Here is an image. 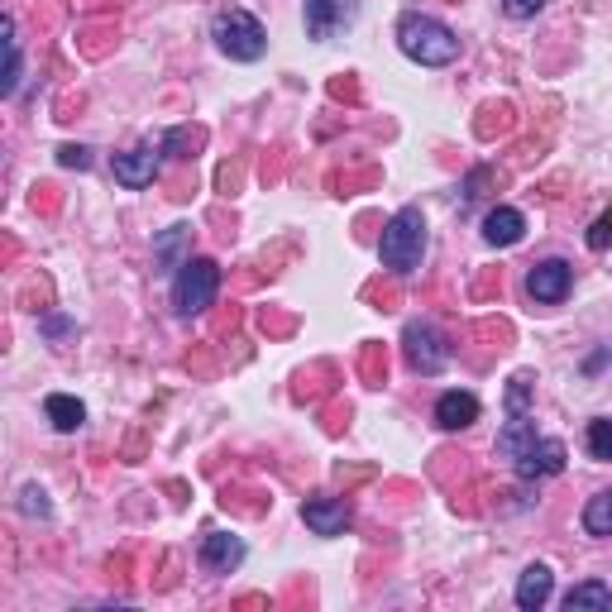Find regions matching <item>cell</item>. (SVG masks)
<instances>
[{"label":"cell","mask_w":612,"mask_h":612,"mask_svg":"<svg viewBox=\"0 0 612 612\" xmlns=\"http://www.w3.org/2000/svg\"><path fill=\"white\" fill-rule=\"evenodd\" d=\"M398 48L422 67H446V63L460 58V39H454V29L446 20H436V15H422V10H407V15L398 20Z\"/></svg>","instance_id":"6da1fadb"},{"label":"cell","mask_w":612,"mask_h":612,"mask_svg":"<svg viewBox=\"0 0 612 612\" xmlns=\"http://www.w3.org/2000/svg\"><path fill=\"white\" fill-rule=\"evenodd\" d=\"M422 254H426V215L416 207H402L388 225H383L378 259H383V268L388 273L407 278V273L422 268Z\"/></svg>","instance_id":"7a4b0ae2"},{"label":"cell","mask_w":612,"mask_h":612,"mask_svg":"<svg viewBox=\"0 0 612 612\" xmlns=\"http://www.w3.org/2000/svg\"><path fill=\"white\" fill-rule=\"evenodd\" d=\"M211 39L221 43L225 58H235V63H259L263 48H268V29L259 24V15H249V10H221V15L211 20Z\"/></svg>","instance_id":"3957f363"},{"label":"cell","mask_w":612,"mask_h":612,"mask_svg":"<svg viewBox=\"0 0 612 612\" xmlns=\"http://www.w3.org/2000/svg\"><path fill=\"white\" fill-rule=\"evenodd\" d=\"M215 292H221V268H215V259H187L183 268H177L173 278V311L177 316H201Z\"/></svg>","instance_id":"277c9868"},{"label":"cell","mask_w":612,"mask_h":612,"mask_svg":"<svg viewBox=\"0 0 612 612\" xmlns=\"http://www.w3.org/2000/svg\"><path fill=\"white\" fill-rule=\"evenodd\" d=\"M402 350H407V364H412L416 374H426V378H436L440 369H446V359H450L446 335L430 326V321H412V326L402 330Z\"/></svg>","instance_id":"5b68a950"},{"label":"cell","mask_w":612,"mask_h":612,"mask_svg":"<svg viewBox=\"0 0 612 612\" xmlns=\"http://www.w3.org/2000/svg\"><path fill=\"white\" fill-rule=\"evenodd\" d=\"M111 173H115V183L129 191L153 187V177L163 173V143H139V149H129V153H115Z\"/></svg>","instance_id":"8992f818"},{"label":"cell","mask_w":612,"mask_h":612,"mask_svg":"<svg viewBox=\"0 0 612 612\" xmlns=\"http://www.w3.org/2000/svg\"><path fill=\"white\" fill-rule=\"evenodd\" d=\"M354 15H359V0H307V10H302L307 39L326 43L345 29V24H354Z\"/></svg>","instance_id":"52a82bcc"},{"label":"cell","mask_w":612,"mask_h":612,"mask_svg":"<svg viewBox=\"0 0 612 612\" xmlns=\"http://www.w3.org/2000/svg\"><path fill=\"white\" fill-rule=\"evenodd\" d=\"M570 283H574V268L565 259H541L532 273H526V292H532V302H541V307H560V302H565Z\"/></svg>","instance_id":"ba28073f"},{"label":"cell","mask_w":612,"mask_h":612,"mask_svg":"<svg viewBox=\"0 0 612 612\" xmlns=\"http://www.w3.org/2000/svg\"><path fill=\"white\" fill-rule=\"evenodd\" d=\"M565 440H555V436H536L532 446H526V454L512 470H517L522 478H555V474H565Z\"/></svg>","instance_id":"9c48e42d"},{"label":"cell","mask_w":612,"mask_h":612,"mask_svg":"<svg viewBox=\"0 0 612 612\" xmlns=\"http://www.w3.org/2000/svg\"><path fill=\"white\" fill-rule=\"evenodd\" d=\"M302 522L316 536H345L354 526V512L345 498H307L302 502Z\"/></svg>","instance_id":"30bf717a"},{"label":"cell","mask_w":612,"mask_h":612,"mask_svg":"<svg viewBox=\"0 0 612 612\" xmlns=\"http://www.w3.org/2000/svg\"><path fill=\"white\" fill-rule=\"evenodd\" d=\"M245 565V541L230 532H207L201 536V570L207 574H235Z\"/></svg>","instance_id":"8fae6325"},{"label":"cell","mask_w":612,"mask_h":612,"mask_svg":"<svg viewBox=\"0 0 612 612\" xmlns=\"http://www.w3.org/2000/svg\"><path fill=\"white\" fill-rule=\"evenodd\" d=\"M522 235H526V215L517 207H494L484 215V239L494 249H512Z\"/></svg>","instance_id":"7c38bea8"},{"label":"cell","mask_w":612,"mask_h":612,"mask_svg":"<svg viewBox=\"0 0 612 612\" xmlns=\"http://www.w3.org/2000/svg\"><path fill=\"white\" fill-rule=\"evenodd\" d=\"M478 422V398L474 392H440V402H436V426L440 430H464V426H474Z\"/></svg>","instance_id":"4fadbf2b"},{"label":"cell","mask_w":612,"mask_h":612,"mask_svg":"<svg viewBox=\"0 0 612 612\" xmlns=\"http://www.w3.org/2000/svg\"><path fill=\"white\" fill-rule=\"evenodd\" d=\"M550 594H555V574H550V565H526L522 579H517V608L536 612V608L550 603Z\"/></svg>","instance_id":"5bb4252c"},{"label":"cell","mask_w":612,"mask_h":612,"mask_svg":"<svg viewBox=\"0 0 612 612\" xmlns=\"http://www.w3.org/2000/svg\"><path fill=\"white\" fill-rule=\"evenodd\" d=\"M532 440H536L532 416H508V426L498 430V454H502V460L517 464L522 454H526V446H532Z\"/></svg>","instance_id":"9a60e30c"},{"label":"cell","mask_w":612,"mask_h":612,"mask_svg":"<svg viewBox=\"0 0 612 612\" xmlns=\"http://www.w3.org/2000/svg\"><path fill=\"white\" fill-rule=\"evenodd\" d=\"M43 416L58 430H82V426H87V407H82L77 398H67V392H48V398H43Z\"/></svg>","instance_id":"2e32d148"},{"label":"cell","mask_w":612,"mask_h":612,"mask_svg":"<svg viewBox=\"0 0 612 612\" xmlns=\"http://www.w3.org/2000/svg\"><path fill=\"white\" fill-rule=\"evenodd\" d=\"M565 608L570 612H579V608H598V612H603V608H612V589L603 579H584V584H574V589L565 594Z\"/></svg>","instance_id":"e0dca14e"},{"label":"cell","mask_w":612,"mask_h":612,"mask_svg":"<svg viewBox=\"0 0 612 612\" xmlns=\"http://www.w3.org/2000/svg\"><path fill=\"white\" fill-rule=\"evenodd\" d=\"M584 532L589 536H612V488L594 494L584 502Z\"/></svg>","instance_id":"ac0fdd59"},{"label":"cell","mask_w":612,"mask_h":612,"mask_svg":"<svg viewBox=\"0 0 612 612\" xmlns=\"http://www.w3.org/2000/svg\"><path fill=\"white\" fill-rule=\"evenodd\" d=\"M187 230H191V225H173V230L159 239V249H153V263H159V268H183V263H187V259H177V249H183Z\"/></svg>","instance_id":"d6986e66"},{"label":"cell","mask_w":612,"mask_h":612,"mask_svg":"<svg viewBox=\"0 0 612 612\" xmlns=\"http://www.w3.org/2000/svg\"><path fill=\"white\" fill-rule=\"evenodd\" d=\"M589 454L598 464H612V416H594L589 422Z\"/></svg>","instance_id":"ffe728a7"},{"label":"cell","mask_w":612,"mask_h":612,"mask_svg":"<svg viewBox=\"0 0 612 612\" xmlns=\"http://www.w3.org/2000/svg\"><path fill=\"white\" fill-rule=\"evenodd\" d=\"M532 374H512V383H508V416H526L532 412Z\"/></svg>","instance_id":"44dd1931"},{"label":"cell","mask_w":612,"mask_h":612,"mask_svg":"<svg viewBox=\"0 0 612 612\" xmlns=\"http://www.w3.org/2000/svg\"><path fill=\"white\" fill-rule=\"evenodd\" d=\"M5 77H0V91H5V96H15V87H20V43H5Z\"/></svg>","instance_id":"7402d4cb"},{"label":"cell","mask_w":612,"mask_h":612,"mask_svg":"<svg viewBox=\"0 0 612 612\" xmlns=\"http://www.w3.org/2000/svg\"><path fill=\"white\" fill-rule=\"evenodd\" d=\"M546 10V0H502V15L508 20H536Z\"/></svg>","instance_id":"603a6c76"},{"label":"cell","mask_w":612,"mask_h":612,"mask_svg":"<svg viewBox=\"0 0 612 612\" xmlns=\"http://www.w3.org/2000/svg\"><path fill=\"white\" fill-rule=\"evenodd\" d=\"M20 508L24 512H29V517H48V498H43V488H24V494H20Z\"/></svg>","instance_id":"cb8c5ba5"},{"label":"cell","mask_w":612,"mask_h":612,"mask_svg":"<svg viewBox=\"0 0 612 612\" xmlns=\"http://www.w3.org/2000/svg\"><path fill=\"white\" fill-rule=\"evenodd\" d=\"M58 163L63 167H91V149H82V143H63V149H58Z\"/></svg>","instance_id":"d4e9b609"},{"label":"cell","mask_w":612,"mask_h":612,"mask_svg":"<svg viewBox=\"0 0 612 612\" xmlns=\"http://www.w3.org/2000/svg\"><path fill=\"white\" fill-rule=\"evenodd\" d=\"M608 245H612V211L589 230V249H608Z\"/></svg>","instance_id":"484cf974"},{"label":"cell","mask_w":612,"mask_h":612,"mask_svg":"<svg viewBox=\"0 0 612 612\" xmlns=\"http://www.w3.org/2000/svg\"><path fill=\"white\" fill-rule=\"evenodd\" d=\"M43 330H48V335H63V330H67V321H63V316H48V321H43Z\"/></svg>","instance_id":"4316f807"}]
</instances>
